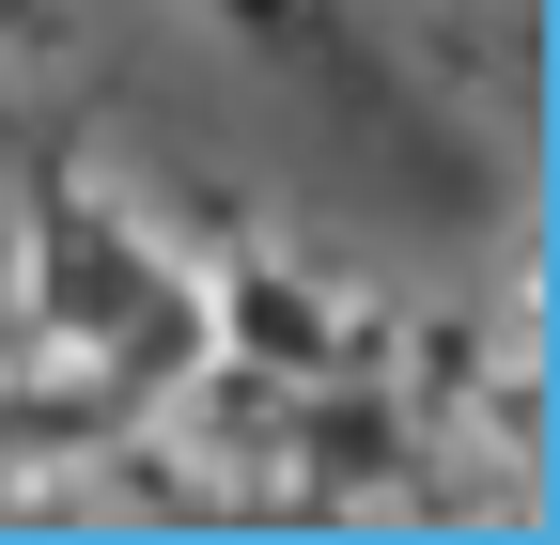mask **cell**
Returning a JSON list of instances; mask_svg holds the SVG:
<instances>
[{
	"instance_id": "7a4b0ae2",
	"label": "cell",
	"mask_w": 560,
	"mask_h": 545,
	"mask_svg": "<svg viewBox=\"0 0 560 545\" xmlns=\"http://www.w3.org/2000/svg\"><path fill=\"white\" fill-rule=\"evenodd\" d=\"M202 344H219L234 390H312L342 374V297L312 281V265H280V250H234V265H202Z\"/></svg>"
},
{
	"instance_id": "6da1fadb",
	"label": "cell",
	"mask_w": 560,
	"mask_h": 545,
	"mask_svg": "<svg viewBox=\"0 0 560 545\" xmlns=\"http://www.w3.org/2000/svg\"><path fill=\"white\" fill-rule=\"evenodd\" d=\"M16 297H32V344L109 359L140 405H187L202 374H219V344H202V265L140 219V202H109V187H47L32 202Z\"/></svg>"
}]
</instances>
